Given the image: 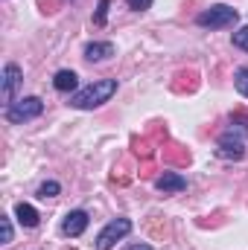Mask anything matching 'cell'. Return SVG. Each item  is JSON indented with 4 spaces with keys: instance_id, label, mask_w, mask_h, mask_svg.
<instances>
[{
    "instance_id": "6da1fadb",
    "label": "cell",
    "mask_w": 248,
    "mask_h": 250,
    "mask_svg": "<svg viewBox=\"0 0 248 250\" xmlns=\"http://www.w3.org/2000/svg\"><path fill=\"white\" fill-rule=\"evenodd\" d=\"M117 93V79H97L94 84L70 93V108H79V111H94L99 105H105L111 96Z\"/></svg>"
},
{
    "instance_id": "7a4b0ae2",
    "label": "cell",
    "mask_w": 248,
    "mask_h": 250,
    "mask_svg": "<svg viewBox=\"0 0 248 250\" xmlns=\"http://www.w3.org/2000/svg\"><path fill=\"white\" fill-rule=\"evenodd\" d=\"M237 21H240V12L234 6H225V3H216V6H210V9L196 15V23L201 29H228Z\"/></svg>"
},
{
    "instance_id": "3957f363",
    "label": "cell",
    "mask_w": 248,
    "mask_h": 250,
    "mask_svg": "<svg viewBox=\"0 0 248 250\" xmlns=\"http://www.w3.org/2000/svg\"><path fill=\"white\" fill-rule=\"evenodd\" d=\"M41 111H44V102L38 96H24V99H15L6 108V120L12 125H24L29 120H35V117H41Z\"/></svg>"
},
{
    "instance_id": "277c9868",
    "label": "cell",
    "mask_w": 248,
    "mask_h": 250,
    "mask_svg": "<svg viewBox=\"0 0 248 250\" xmlns=\"http://www.w3.org/2000/svg\"><path fill=\"white\" fill-rule=\"evenodd\" d=\"M131 233V221L128 218H114V221H108L102 230H99V236H97V250H111L120 239H125Z\"/></svg>"
},
{
    "instance_id": "5b68a950",
    "label": "cell",
    "mask_w": 248,
    "mask_h": 250,
    "mask_svg": "<svg viewBox=\"0 0 248 250\" xmlns=\"http://www.w3.org/2000/svg\"><path fill=\"white\" fill-rule=\"evenodd\" d=\"M21 82H24L21 67H18V64H6V67H3V79H0V93H3V105H6V108L15 102V93H18Z\"/></svg>"
},
{
    "instance_id": "8992f818",
    "label": "cell",
    "mask_w": 248,
    "mask_h": 250,
    "mask_svg": "<svg viewBox=\"0 0 248 250\" xmlns=\"http://www.w3.org/2000/svg\"><path fill=\"white\" fill-rule=\"evenodd\" d=\"M216 154H219L222 160H243V154H246V143H243V137H237L234 131L222 134L219 143H216Z\"/></svg>"
},
{
    "instance_id": "52a82bcc",
    "label": "cell",
    "mask_w": 248,
    "mask_h": 250,
    "mask_svg": "<svg viewBox=\"0 0 248 250\" xmlns=\"http://www.w3.org/2000/svg\"><path fill=\"white\" fill-rule=\"evenodd\" d=\"M88 212L85 209H73V212H67L62 221V233L64 236H70V239H76V236H82L85 230H88Z\"/></svg>"
},
{
    "instance_id": "ba28073f",
    "label": "cell",
    "mask_w": 248,
    "mask_h": 250,
    "mask_svg": "<svg viewBox=\"0 0 248 250\" xmlns=\"http://www.w3.org/2000/svg\"><path fill=\"white\" fill-rule=\"evenodd\" d=\"M53 87L59 90V93H76L79 90V76L73 73V70H59L56 76H53Z\"/></svg>"
},
{
    "instance_id": "9c48e42d",
    "label": "cell",
    "mask_w": 248,
    "mask_h": 250,
    "mask_svg": "<svg viewBox=\"0 0 248 250\" xmlns=\"http://www.w3.org/2000/svg\"><path fill=\"white\" fill-rule=\"evenodd\" d=\"M155 187L161 189L164 195H167V192H184L187 189V178H181L178 172H164V175L155 181Z\"/></svg>"
},
{
    "instance_id": "30bf717a",
    "label": "cell",
    "mask_w": 248,
    "mask_h": 250,
    "mask_svg": "<svg viewBox=\"0 0 248 250\" xmlns=\"http://www.w3.org/2000/svg\"><path fill=\"white\" fill-rule=\"evenodd\" d=\"M111 56H114V44L111 41H94V44L85 47V59L88 62H105Z\"/></svg>"
},
{
    "instance_id": "8fae6325",
    "label": "cell",
    "mask_w": 248,
    "mask_h": 250,
    "mask_svg": "<svg viewBox=\"0 0 248 250\" xmlns=\"http://www.w3.org/2000/svg\"><path fill=\"white\" fill-rule=\"evenodd\" d=\"M15 215H18V221H21L24 227H38V221H41L38 209H35L32 204H24V201L15 207Z\"/></svg>"
},
{
    "instance_id": "7c38bea8",
    "label": "cell",
    "mask_w": 248,
    "mask_h": 250,
    "mask_svg": "<svg viewBox=\"0 0 248 250\" xmlns=\"http://www.w3.org/2000/svg\"><path fill=\"white\" fill-rule=\"evenodd\" d=\"M234 87L248 99V67H240V70L234 73Z\"/></svg>"
},
{
    "instance_id": "4fadbf2b",
    "label": "cell",
    "mask_w": 248,
    "mask_h": 250,
    "mask_svg": "<svg viewBox=\"0 0 248 250\" xmlns=\"http://www.w3.org/2000/svg\"><path fill=\"white\" fill-rule=\"evenodd\" d=\"M108 6H111V0H99V3H97V15H94V23H97V26H105V21H108Z\"/></svg>"
},
{
    "instance_id": "5bb4252c",
    "label": "cell",
    "mask_w": 248,
    "mask_h": 250,
    "mask_svg": "<svg viewBox=\"0 0 248 250\" xmlns=\"http://www.w3.org/2000/svg\"><path fill=\"white\" fill-rule=\"evenodd\" d=\"M59 192H62V187H59L56 181H47V184L38 187V198H56Z\"/></svg>"
},
{
    "instance_id": "9a60e30c",
    "label": "cell",
    "mask_w": 248,
    "mask_h": 250,
    "mask_svg": "<svg viewBox=\"0 0 248 250\" xmlns=\"http://www.w3.org/2000/svg\"><path fill=\"white\" fill-rule=\"evenodd\" d=\"M0 227H3V245H9L12 236H15V230H12V218H9V215H0Z\"/></svg>"
},
{
    "instance_id": "2e32d148",
    "label": "cell",
    "mask_w": 248,
    "mask_h": 250,
    "mask_svg": "<svg viewBox=\"0 0 248 250\" xmlns=\"http://www.w3.org/2000/svg\"><path fill=\"white\" fill-rule=\"evenodd\" d=\"M234 47H240V50L248 53V26H243V29L234 32Z\"/></svg>"
},
{
    "instance_id": "e0dca14e",
    "label": "cell",
    "mask_w": 248,
    "mask_h": 250,
    "mask_svg": "<svg viewBox=\"0 0 248 250\" xmlns=\"http://www.w3.org/2000/svg\"><path fill=\"white\" fill-rule=\"evenodd\" d=\"M152 3H155V0H125V6H128L131 12H146V9H152Z\"/></svg>"
},
{
    "instance_id": "ac0fdd59",
    "label": "cell",
    "mask_w": 248,
    "mask_h": 250,
    "mask_svg": "<svg viewBox=\"0 0 248 250\" xmlns=\"http://www.w3.org/2000/svg\"><path fill=\"white\" fill-rule=\"evenodd\" d=\"M128 250H152L149 245H134V248H128Z\"/></svg>"
}]
</instances>
